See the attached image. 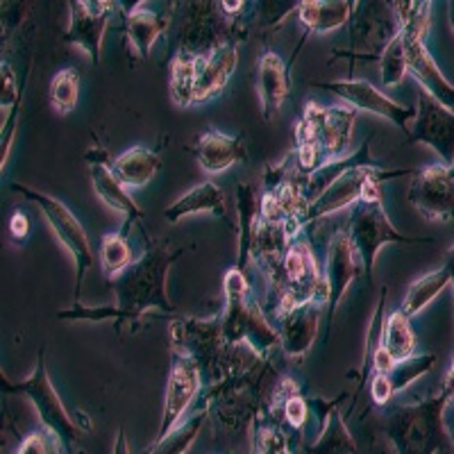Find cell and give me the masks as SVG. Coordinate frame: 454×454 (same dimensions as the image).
Returning a JSON list of instances; mask_svg holds the SVG:
<instances>
[{
    "instance_id": "cell-48",
    "label": "cell",
    "mask_w": 454,
    "mask_h": 454,
    "mask_svg": "<svg viewBox=\"0 0 454 454\" xmlns=\"http://www.w3.org/2000/svg\"><path fill=\"white\" fill-rule=\"evenodd\" d=\"M375 454H395V452H393V450H391V445H388V448H387V445H384V448L377 450Z\"/></svg>"
},
{
    "instance_id": "cell-46",
    "label": "cell",
    "mask_w": 454,
    "mask_h": 454,
    "mask_svg": "<svg viewBox=\"0 0 454 454\" xmlns=\"http://www.w3.org/2000/svg\"><path fill=\"white\" fill-rule=\"evenodd\" d=\"M443 269L450 273V279H452V291H454V246L448 250V253H445ZM452 318H454V307H452Z\"/></svg>"
},
{
    "instance_id": "cell-33",
    "label": "cell",
    "mask_w": 454,
    "mask_h": 454,
    "mask_svg": "<svg viewBox=\"0 0 454 454\" xmlns=\"http://www.w3.org/2000/svg\"><path fill=\"white\" fill-rule=\"evenodd\" d=\"M132 263H135V254L129 248L128 237H123L121 232L105 234L100 241V266H103L105 278L116 279Z\"/></svg>"
},
{
    "instance_id": "cell-34",
    "label": "cell",
    "mask_w": 454,
    "mask_h": 454,
    "mask_svg": "<svg viewBox=\"0 0 454 454\" xmlns=\"http://www.w3.org/2000/svg\"><path fill=\"white\" fill-rule=\"evenodd\" d=\"M436 362H439L436 352H423V355L409 356V359H404V362H397L395 366H393L388 372H384V375H387L393 393L397 395V393H403L404 388L411 387L413 382H419L425 372H429L434 366H436Z\"/></svg>"
},
{
    "instance_id": "cell-39",
    "label": "cell",
    "mask_w": 454,
    "mask_h": 454,
    "mask_svg": "<svg viewBox=\"0 0 454 454\" xmlns=\"http://www.w3.org/2000/svg\"><path fill=\"white\" fill-rule=\"evenodd\" d=\"M384 307H387V286H382L380 291V300H377V307L372 311V318H371V327H368V336H366V355H364V368H362V377H359V388L364 387V382L371 380V372H372V356L375 352L382 348V332H384Z\"/></svg>"
},
{
    "instance_id": "cell-14",
    "label": "cell",
    "mask_w": 454,
    "mask_h": 454,
    "mask_svg": "<svg viewBox=\"0 0 454 454\" xmlns=\"http://www.w3.org/2000/svg\"><path fill=\"white\" fill-rule=\"evenodd\" d=\"M84 161L89 164V176H91L93 192H96V196H98L109 209H114V212H119L121 216H123V227H121L119 232L123 234V237H128L132 225L144 221V209L137 205L135 198L129 196V192L121 184L119 177L114 176V160H109V153L103 145L96 144L93 148H89L87 155H84Z\"/></svg>"
},
{
    "instance_id": "cell-25",
    "label": "cell",
    "mask_w": 454,
    "mask_h": 454,
    "mask_svg": "<svg viewBox=\"0 0 454 454\" xmlns=\"http://www.w3.org/2000/svg\"><path fill=\"white\" fill-rule=\"evenodd\" d=\"M355 3L348 0H305L298 3L300 23L307 35H327L350 23Z\"/></svg>"
},
{
    "instance_id": "cell-24",
    "label": "cell",
    "mask_w": 454,
    "mask_h": 454,
    "mask_svg": "<svg viewBox=\"0 0 454 454\" xmlns=\"http://www.w3.org/2000/svg\"><path fill=\"white\" fill-rule=\"evenodd\" d=\"M168 27V16L150 10H125L123 35L128 36L132 55L137 59H148L155 42Z\"/></svg>"
},
{
    "instance_id": "cell-35",
    "label": "cell",
    "mask_w": 454,
    "mask_h": 454,
    "mask_svg": "<svg viewBox=\"0 0 454 454\" xmlns=\"http://www.w3.org/2000/svg\"><path fill=\"white\" fill-rule=\"evenodd\" d=\"M48 98H51L52 109L57 114H71L73 109L78 107L80 98V71L78 68H64L52 78L51 91H48Z\"/></svg>"
},
{
    "instance_id": "cell-12",
    "label": "cell",
    "mask_w": 454,
    "mask_h": 454,
    "mask_svg": "<svg viewBox=\"0 0 454 454\" xmlns=\"http://www.w3.org/2000/svg\"><path fill=\"white\" fill-rule=\"evenodd\" d=\"M311 87L325 89V91L334 93V96H339L343 103L350 105L352 109H362V112L375 114L380 119L397 125L404 135H409V128H411L413 119H416V109L407 107V105H400L397 100H393L391 96L380 91L375 84L366 82V80L348 78L334 80V82H311Z\"/></svg>"
},
{
    "instance_id": "cell-30",
    "label": "cell",
    "mask_w": 454,
    "mask_h": 454,
    "mask_svg": "<svg viewBox=\"0 0 454 454\" xmlns=\"http://www.w3.org/2000/svg\"><path fill=\"white\" fill-rule=\"evenodd\" d=\"M207 420H209V409L200 407L189 419L182 420L168 436L155 441L144 454H186L198 441Z\"/></svg>"
},
{
    "instance_id": "cell-21",
    "label": "cell",
    "mask_w": 454,
    "mask_h": 454,
    "mask_svg": "<svg viewBox=\"0 0 454 454\" xmlns=\"http://www.w3.org/2000/svg\"><path fill=\"white\" fill-rule=\"evenodd\" d=\"M193 155H196L198 166L205 173L218 176V173L232 168L239 161H246L248 150H246L241 137L225 135L218 129H207V132L198 135L196 144H193Z\"/></svg>"
},
{
    "instance_id": "cell-44",
    "label": "cell",
    "mask_w": 454,
    "mask_h": 454,
    "mask_svg": "<svg viewBox=\"0 0 454 454\" xmlns=\"http://www.w3.org/2000/svg\"><path fill=\"white\" fill-rule=\"evenodd\" d=\"M218 7H221V12L225 16H237L239 12L243 10V7H246V3H243V0H234V3H218Z\"/></svg>"
},
{
    "instance_id": "cell-9",
    "label": "cell",
    "mask_w": 454,
    "mask_h": 454,
    "mask_svg": "<svg viewBox=\"0 0 454 454\" xmlns=\"http://www.w3.org/2000/svg\"><path fill=\"white\" fill-rule=\"evenodd\" d=\"M400 32L393 3H355L348 23V51H339L336 57H348L350 64L380 62L382 52Z\"/></svg>"
},
{
    "instance_id": "cell-16",
    "label": "cell",
    "mask_w": 454,
    "mask_h": 454,
    "mask_svg": "<svg viewBox=\"0 0 454 454\" xmlns=\"http://www.w3.org/2000/svg\"><path fill=\"white\" fill-rule=\"evenodd\" d=\"M364 273V263L356 254L355 246L350 241L348 230H339L334 237L327 243L325 254V270H323V279H325V294H327V332L332 327L336 309H339L340 300L348 294L359 275Z\"/></svg>"
},
{
    "instance_id": "cell-15",
    "label": "cell",
    "mask_w": 454,
    "mask_h": 454,
    "mask_svg": "<svg viewBox=\"0 0 454 454\" xmlns=\"http://www.w3.org/2000/svg\"><path fill=\"white\" fill-rule=\"evenodd\" d=\"M202 382H205V377H202L200 366L189 356L176 355L173 366H170L168 382H166L164 409H161V423L155 441L168 436L184 420L193 400L200 395Z\"/></svg>"
},
{
    "instance_id": "cell-2",
    "label": "cell",
    "mask_w": 454,
    "mask_h": 454,
    "mask_svg": "<svg viewBox=\"0 0 454 454\" xmlns=\"http://www.w3.org/2000/svg\"><path fill=\"white\" fill-rule=\"evenodd\" d=\"M356 128V109L350 105L323 107L307 103L302 119L295 125V155L298 168L309 176L332 160L348 157L352 135Z\"/></svg>"
},
{
    "instance_id": "cell-42",
    "label": "cell",
    "mask_w": 454,
    "mask_h": 454,
    "mask_svg": "<svg viewBox=\"0 0 454 454\" xmlns=\"http://www.w3.org/2000/svg\"><path fill=\"white\" fill-rule=\"evenodd\" d=\"M27 230H30V221H27V216L23 212H16L14 216L10 218V232L14 234V239L21 241L23 237H27Z\"/></svg>"
},
{
    "instance_id": "cell-1",
    "label": "cell",
    "mask_w": 454,
    "mask_h": 454,
    "mask_svg": "<svg viewBox=\"0 0 454 454\" xmlns=\"http://www.w3.org/2000/svg\"><path fill=\"white\" fill-rule=\"evenodd\" d=\"M182 248H168L161 243H148L145 253L128 270L112 279L114 302L112 307H84L73 305L57 314L59 320H84V323H98V320H114V327L121 330L123 323H141L145 314L160 309L164 314H176V305L166 294V278L170 266L182 257Z\"/></svg>"
},
{
    "instance_id": "cell-27",
    "label": "cell",
    "mask_w": 454,
    "mask_h": 454,
    "mask_svg": "<svg viewBox=\"0 0 454 454\" xmlns=\"http://www.w3.org/2000/svg\"><path fill=\"white\" fill-rule=\"evenodd\" d=\"M112 170L125 189H139L160 173L161 157L145 145H132L112 161Z\"/></svg>"
},
{
    "instance_id": "cell-37",
    "label": "cell",
    "mask_w": 454,
    "mask_h": 454,
    "mask_svg": "<svg viewBox=\"0 0 454 454\" xmlns=\"http://www.w3.org/2000/svg\"><path fill=\"white\" fill-rule=\"evenodd\" d=\"M407 51H404V39L397 32V36L387 46V51L380 57V80L384 87H400L407 78Z\"/></svg>"
},
{
    "instance_id": "cell-11",
    "label": "cell",
    "mask_w": 454,
    "mask_h": 454,
    "mask_svg": "<svg viewBox=\"0 0 454 454\" xmlns=\"http://www.w3.org/2000/svg\"><path fill=\"white\" fill-rule=\"evenodd\" d=\"M409 202L429 223L454 221V166L432 164L413 170Z\"/></svg>"
},
{
    "instance_id": "cell-40",
    "label": "cell",
    "mask_w": 454,
    "mask_h": 454,
    "mask_svg": "<svg viewBox=\"0 0 454 454\" xmlns=\"http://www.w3.org/2000/svg\"><path fill=\"white\" fill-rule=\"evenodd\" d=\"M64 445L52 436L46 429H36L30 432L26 439L19 443L14 454H62Z\"/></svg>"
},
{
    "instance_id": "cell-36",
    "label": "cell",
    "mask_w": 454,
    "mask_h": 454,
    "mask_svg": "<svg viewBox=\"0 0 454 454\" xmlns=\"http://www.w3.org/2000/svg\"><path fill=\"white\" fill-rule=\"evenodd\" d=\"M397 16V26L404 35L425 36L432 21V3L429 0H403L393 3Z\"/></svg>"
},
{
    "instance_id": "cell-29",
    "label": "cell",
    "mask_w": 454,
    "mask_h": 454,
    "mask_svg": "<svg viewBox=\"0 0 454 454\" xmlns=\"http://www.w3.org/2000/svg\"><path fill=\"white\" fill-rule=\"evenodd\" d=\"M198 84V55L184 48H177L173 62H170V96L177 107H192L196 105Z\"/></svg>"
},
{
    "instance_id": "cell-47",
    "label": "cell",
    "mask_w": 454,
    "mask_h": 454,
    "mask_svg": "<svg viewBox=\"0 0 454 454\" xmlns=\"http://www.w3.org/2000/svg\"><path fill=\"white\" fill-rule=\"evenodd\" d=\"M448 21H450V27L454 30V0H450L448 3Z\"/></svg>"
},
{
    "instance_id": "cell-41",
    "label": "cell",
    "mask_w": 454,
    "mask_h": 454,
    "mask_svg": "<svg viewBox=\"0 0 454 454\" xmlns=\"http://www.w3.org/2000/svg\"><path fill=\"white\" fill-rule=\"evenodd\" d=\"M371 397L377 407H387L393 397H395V393H393L391 384H388L384 372H375V375L371 377Z\"/></svg>"
},
{
    "instance_id": "cell-6",
    "label": "cell",
    "mask_w": 454,
    "mask_h": 454,
    "mask_svg": "<svg viewBox=\"0 0 454 454\" xmlns=\"http://www.w3.org/2000/svg\"><path fill=\"white\" fill-rule=\"evenodd\" d=\"M173 352L189 356L200 366L207 387L218 384L232 366V346L223 336L221 316L214 318H176L170 323Z\"/></svg>"
},
{
    "instance_id": "cell-32",
    "label": "cell",
    "mask_w": 454,
    "mask_h": 454,
    "mask_svg": "<svg viewBox=\"0 0 454 454\" xmlns=\"http://www.w3.org/2000/svg\"><path fill=\"white\" fill-rule=\"evenodd\" d=\"M416 332H413L411 318L404 316L403 311L395 309L393 314L387 316L384 320L382 332V348L393 356V362H404L416 352Z\"/></svg>"
},
{
    "instance_id": "cell-4",
    "label": "cell",
    "mask_w": 454,
    "mask_h": 454,
    "mask_svg": "<svg viewBox=\"0 0 454 454\" xmlns=\"http://www.w3.org/2000/svg\"><path fill=\"white\" fill-rule=\"evenodd\" d=\"M223 294H225V309L221 323L227 346L246 343L263 356L273 348H279V332L266 320L262 305L250 295L248 270L234 263L223 275Z\"/></svg>"
},
{
    "instance_id": "cell-18",
    "label": "cell",
    "mask_w": 454,
    "mask_h": 454,
    "mask_svg": "<svg viewBox=\"0 0 454 454\" xmlns=\"http://www.w3.org/2000/svg\"><path fill=\"white\" fill-rule=\"evenodd\" d=\"M400 35H403L404 51H407L409 75L432 98H436L441 105H445V107L454 112V84L441 73L439 64L434 62L432 52L425 46V36L404 35V32H400Z\"/></svg>"
},
{
    "instance_id": "cell-7",
    "label": "cell",
    "mask_w": 454,
    "mask_h": 454,
    "mask_svg": "<svg viewBox=\"0 0 454 454\" xmlns=\"http://www.w3.org/2000/svg\"><path fill=\"white\" fill-rule=\"evenodd\" d=\"M3 384H5L7 393L26 395L27 400H30L36 416L42 420L43 429L51 432L64 448L73 450L80 443V439H82V425L75 423L71 413L67 411V407H64L62 397H59L51 375H48L46 352H43V348L39 350L35 371L30 372L27 380H21V382H7V377L3 375Z\"/></svg>"
},
{
    "instance_id": "cell-20",
    "label": "cell",
    "mask_w": 454,
    "mask_h": 454,
    "mask_svg": "<svg viewBox=\"0 0 454 454\" xmlns=\"http://www.w3.org/2000/svg\"><path fill=\"white\" fill-rule=\"evenodd\" d=\"M239 64L237 42H227L209 52L198 55V84H196V105L216 98L218 93L227 87Z\"/></svg>"
},
{
    "instance_id": "cell-31",
    "label": "cell",
    "mask_w": 454,
    "mask_h": 454,
    "mask_svg": "<svg viewBox=\"0 0 454 454\" xmlns=\"http://www.w3.org/2000/svg\"><path fill=\"white\" fill-rule=\"evenodd\" d=\"M448 286H452V279H450V273L443 266L432 270V273L423 275V278H419L411 286H409V291L404 294L403 305H400V311H403L404 316H409V318L419 316L420 311H423L429 302H434V300L439 298Z\"/></svg>"
},
{
    "instance_id": "cell-3",
    "label": "cell",
    "mask_w": 454,
    "mask_h": 454,
    "mask_svg": "<svg viewBox=\"0 0 454 454\" xmlns=\"http://www.w3.org/2000/svg\"><path fill=\"white\" fill-rule=\"evenodd\" d=\"M450 403V391L441 388L427 400L391 407L384 432L395 454H439L450 450L443 413Z\"/></svg>"
},
{
    "instance_id": "cell-43",
    "label": "cell",
    "mask_w": 454,
    "mask_h": 454,
    "mask_svg": "<svg viewBox=\"0 0 454 454\" xmlns=\"http://www.w3.org/2000/svg\"><path fill=\"white\" fill-rule=\"evenodd\" d=\"M443 423H445V432H448L450 445H452V450H454V395H450V403H448V407H445V413H443Z\"/></svg>"
},
{
    "instance_id": "cell-38",
    "label": "cell",
    "mask_w": 454,
    "mask_h": 454,
    "mask_svg": "<svg viewBox=\"0 0 454 454\" xmlns=\"http://www.w3.org/2000/svg\"><path fill=\"white\" fill-rule=\"evenodd\" d=\"M250 454H291L289 436L263 419V411L254 416L253 429V452Z\"/></svg>"
},
{
    "instance_id": "cell-45",
    "label": "cell",
    "mask_w": 454,
    "mask_h": 454,
    "mask_svg": "<svg viewBox=\"0 0 454 454\" xmlns=\"http://www.w3.org/2000/svg\"><path fill=\"white\" fill-rule=\"evenodd\" d=\"M114 454H129L128 436H125V429H119L116 434V441H114Z\"/></svg>"
},
{
    "instance_id": "cell-26",
    "label": "cell",
    "mask_w": 454,
    "mask_h": 454,
    "mask_svg": "<svg viewBox=\"0 0 454 454\" xmlns=\"http://www.w3.org/2000/svg\"><path fill=\"white\" fill-rule=\"evenodd\" d=\"M320 434L307 445V454H356V441L348 429L339 403H327L320 416Z\"/></svg>"
},
{
    "instance_id": "cell-13",
    "label": "cell",
    "mask_w": 454,
    "mask_h": 454,
    "mask_svg": "<svg viewBox=\"0 0 454 454\" xmlns=\"http://www.w3.org/2000/svg\"><path fill=\"white\" fill-rule=\"evenodd\" d=\"M409 141L432 148L441 157V164L454 166V112L432 98L419 87L416 119L409 128Z\"/></svg>"
},
{
    "instance_id": "cell-22",
    "label": "cell",
    "mask_w": 454,
    "mask_h": 454,
    "mask_svg": "<svg viewBox=\"0 0 454 454\" xmlns=\"http://www.w3.org/2000/svg\"><path fill=\"white\" fill-rule=\"evenodd\" d=\"M289 67L284 64L278 52H263L257 64V91L262 100L263 119L270 121L282 109L289 96Z\"/></svg>"
},
{
    "instance_id": "cell-23",
    "label": "cell",
    "mask_w": 454,
    "mask_h": 454,
    "mask_svg": "<svg viewBox=\"0 0 454 454\" xmlns=\"http://www.w3.org/2000/svg\"><path fill=\"white\" fill-rule=\"evenodd\" d=\"M193 214H214L218 218L227 216L225 193L216 182H200L164 209V218L173 225L180 223L182 218L193 216Z\"/></svg>"
},
{
    "instance_id": "cell-10",
    "label": "cell",
    "mask_w": 454,
    "mask_h": 454,
    "mask_svg": "<svg viewBox=\"0 0 454 454\" xmlns=\"http://www.w3.org/2000/svg\"><path fill=\"white\" fill-rule=\"evenodd\" d=\"M400 176H413V170H387L382 166H355V168L346 170L323 196L311 202L307 214L302 216V227L323 221V218L332 216V214L340 212V209H348V207L356 205V202L362 200L366 186L372 180H391V177Z\"/></svg>"
},
{
    "instance_id": "cell-28",
    "label": "cell",
    "mask_w": 454,
    "mask_h": 454,
    "mask_svg": "<svg viewBox=\"0 0 454 454\" xmlns=\"http://www.w3.org/2000/svg\"><path fill=\"white\" fill-rule=\"evenodd\" d=\"M355 166H380L371 155V139L364 141L362 148L356 150V153H352V155L327 161V164H323L320 168H316L314 173H309V176L305 177V186H302V189H305V196L307 200H309V205L316 198L323 196V193H325L346 170L355 168Z\"/></svg>"
},
{
    "instance_id": "cell-5",
    "label": "cell",
    "mask_w": 454,
    "mask_h": 454,
    "mask_svg": "<svg viewBox=\"0 0 454 454\" xmlns=\"http://www.w3.org/2000/svg\"><path fill=\"white\" fill-rule=\"evenodd\" d=\"M384 180H372L366 186L362 200L350 207V221H348V234L355 246L356 254L364 263V275L372 279L377 254L384 246H416V243H434L429 237H409L400 234L395 225L388 218L382 200V184Z\"/></svg>"
},
{
    "instance_id": "cell-19",
    "label": "cell",
    "mask_w": 454,
    "mask_h": 454,
    "mask_svg": "<svg viewBox=\"0 0 454 454\" xmlns=\"http://www.w3.org/2000/svg\"><path fill=\"white\" fill-rule=\"evenodd\" d=\"M323 314H327V305L323 300H314L279 318V348L284 355L291 359H302L311 350Z\"/></svg>"
},
{
    "instance_id": "cell-8",
    "label": "cell",
    "mask_w": 454,
    "mask_h": 454,
    "mask_svg": "<svg viewBox=\"0 0 454 454\" xmlns=\"http://www.w3.org/2000/svg\"><path fill=\"white\" fill-rule=\"evenodd\" d=\"M12 192L21 193L26 200L35 202L39 207V212L43 214L46 223L51 225L52 234L57 237V241L62 243L64 248L68 250V254L73 257V263H75V291H73V305H80V294H82V282L87 278V273L93 266V250L91 243H89L87 230L82 227V223L75 218V214L64 205L62 200L48 196L43 192H36L32 186L19 184L14 182L12 184Z\"/></svg>"
},
{
    "instance_id": "cell-17",
    "label": "cell",
    "mask_w": 454,
    "mask_h": 454,
    "mask_svg": "<svg viewBox=\"0 0 454 454\" xmlns=\"http://www.w3.org/2000/svg\"><path fill=\"white\" fill-rule=\"evenodd\" d=\"M68 7H71V16H68V27L62 36L64 43L87 52L96 67L100 64L103 36L116 5L107 0H73Z\"/></svg>"
}]
</instances>
